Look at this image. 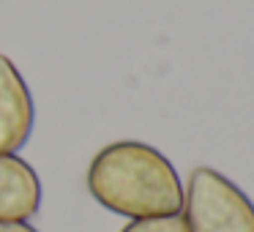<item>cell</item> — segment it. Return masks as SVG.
<instances>
[{"instance_id": "5b68a950", "label": "cell", "mask_w": 254, "mask_h": 232, "mask_svg": "<svg viewBox=\"0 0 254 232\" xmlns=\"http://www.w3.org/2000/svg\"><path fill=\"white\" fill-rule=\"evenodd\" d=\"M121 232H189L183 213L170 216H148V219H131Z\"/></svg>"}, {"instance_id": "8992f818", "label": "cell", "mask_w": 254, "mask_h": 232, "mask_svg": "<svg viewBox=\"0 0 254 232\" xmlns=\"http://www.w3.org/2000/svg\"><path fill=\"white\" fill-rule=\"evenodd\" d=\"M0 232H39L28 221H0Z\"/></svg>"}, {"instance_id": "6da1fadb", "label": "cell", "mask_w": 254, "mask_h": 232, "mask_svg": "<svg viewBox=\"0 0 254 232\" xmlns=\"http://www.w3.org/2000/svg\"><path fill=\"white\" fill-rule=\"evenodd\" d=\"M88 191L101 208L126 219L170 216L183 208V183L172 161L153 145L121 139L93 156Z\"/></svg>"}, {"instance_id": "277c9868", "label": "cell", "mask_w": 254, "mask_h": 232, "mask_svg": "<svg viewBox=\"0 0 254 232\" xmlns=\"http://www.w3.org/2000/svg\"><path fill=\"white\" fill-rule=\"evenodd\" d=\"M41 208V180L17 153H0V221H28Z\"/></svg>"}, {"instance_id": "3957f363", "label": "cell", "mask_w": 254, "mask_h": 232, "mask_svg": "<svg viewBox=\"0 0 254 232\" xmlns=\"http://www.w3.org/2000/svg\"><path fill=\"white\" fill-rule=\"evenodd\" d=\"M36 107L30 88L8 55L0 52V153H17L33 134Z\"/></svg>"}, {"instance_id": "7a4b0ae2", "label": "cell", "mask_w": 254, "mask_h": 232, "mask_svg": "<svg viewBox=\"0 0 254 232\" xmlns=\"http://www.w3.org/2000/svg\"><path fill=\"white\" fill-rule=\"evenodd\" d=\"M189 232H254V202L213 167H194L183 188Z\"/></svg>"}]
</instances>
